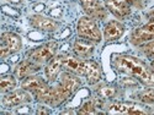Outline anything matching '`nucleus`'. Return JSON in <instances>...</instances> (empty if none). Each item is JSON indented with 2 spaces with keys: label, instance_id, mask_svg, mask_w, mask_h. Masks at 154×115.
Masks as SVG:
<instances>
[{
  "label": "nucleus",
  "instance_id": "obj_23",
  "mask_svg": "<svg viewBox=\"0 0 154 115\" xmlns=\"http://www.w3.org/2000/svg\"><path fill=\"white\" fill-rule=\"evenodd\" d=\"M126 1L132 5V6H136V7H142V4H140V0H126Z\"/></svg>",
  "mask_w": 154,
  "mask_h": 115
},
{
  "label": "nucleus",
  "instance_id": "obj_14",
  "mask_svg": "<svg viewBox=\"0 0 154 115\" xmlns=\"http://www.w3.org/2000/svg\"><path fill=\"white\" fill-rule=\"evenodd\" d=\"M41 69V64H37L32 61L31 59L29 60H22L21 62L17 64V66L15 68V76L17 79H26L27 76L33 75L36 71Z\"/></svg>",
  "mask_w": 154,
  "mask_h": 115
},
{
  "label": "nucleus",
  "instance_id": "obj_8",
  "mask_svg": "<svg viewBox=\"0 0 154 115\" xmlns=\"http://www.w3.org/2000/svg\"><path fill=\"white\" fill-rule=\"evenodd\" d=\"M84 11L89 17L93 20H105L107 16V11L101 5L99 0H79Z\"/></svg>",
  "mask_w": 154,
  "mask_h": 115
},
{
  "label": "nucleus",
  "instance_id": "obj_13",
  "mask_svg": "<svg viewBox=\"0 0 154 115\" xmlns=\"http://www.w3.org/2000/svg\"><path fill=\"white\" fill-rule=\"evenodd\" d=\"M63 55L64 54L56 55L52 60L48 61L47 66L45 69V73L48 82H54L58 77V75L60 73V71L63 70Z\"/></svg>",
  "mask_w": 154,
  "mask_h": 115
},
{
  "label": "nucleus",
  "instance_id": "obj_19",
  "mask_svg": "<svg viewBox=\"0 0 154 115\" xmlns=\"http://www.w3.org/2000/svg\"><path fill=\"white\" fill-rule=\"evenodd\" d=\"M96 93H97L99 97L104 98V99H111V98H113L117 94V89H116V87H113V86L104 85V86H101L100 88H97Z\"/></svg>",
  "mask_w": 154,
  "mask_h": 115
},
{
  "label": "nucleus",
  "instance_id": "obj_24",
  "mask_svg": "<svg viewBox=\"0 0 154 115\" xmlns=\"http://www.w3.org/2000/svg\"><path fill=\"white\" fill-rule=\"evenodd\" d=\"M51 111L49 110H45L43 109V107H42V109H38L37 111H36V114H49Z\"/></svg>",
  "mask_w": 154,
  "mask_h": 115
},
{
  "label": "nucleus",
  "instance_id": "obj_10",
  "mask_svg": "<svg viewBox=\"0 0 154 115\" xmlns=\"http://www.w3.org/2000/svg\"><path fill=\"white\" fill-rule=\"evenodd\" d=\"M63 69L78 76H85V60H82L78 56L64 54L63 55Z\"/></svg>",
  "mask_w": 154,
  "mask_h": 115
},
{
  "label": "nucleus",
  "instance_id": "obj_4",
  "mask_svg": "<svg viewBox=\"0 0 154 115\" xmlns=\"http://www.w3.org/2000/svg\"><path fill=\"white\" fill-rule=\"evenodd\" d=\"M22 48L21 37L14 32H3L0 37V56L5 59L6 56L17 53Z\"/></svg>",
  "mask_w": 154,
  "mask_h": 115
},
{
  "label": "nucleus",
  "instance_id": "obj_11",
  "mask_svg": "<svg viewBox=\"0 0 154 115\" xmlns=\"http://www.w3.org/2000/svg\"><path fill=\"white\" fill-rule=\"evenodd\" d=\"M30 24L36 28V30H40V31H46V32H53L58 28L59 23L53 20V19H49V17H45L42 15H33L30 19Z\"/></svg>",
  "mask_w": 154,
  "mask_h": 115
},
{
  "label": "nucleus",
  "instance_id": "obj_6",
  "mask_svg": "<svg viewBox=\"0 0 154 115\" xmlns=\"http://www.w3.org/2000/svg\"><path fill=\"white\" fill-rule=\"evenodd\" d=\"M130 41L133 45H142L147 42L154 41V19H152L144 26L136 28L130 37Z\"/></svg>",
  "mask_w": 154,
  "mask_h": 115
},
{
  "label": "nucleus",
  "instance_id": "obj_2",
  "mask_svg": "<svg viewBox=\"0 0 154 115\" xmlns=\"http://www.w3.org/2000/svg\"><path fill=\"white\" fill-rule=\"evenodd\" d=\"M82 81L78 75L69 71H63L59 73V83L54 88V107L64 103L69 99L74 92L80 87Z\"/></svg>",
  "mask_w": 154,
  "mask_h": 115
},
{
  "label": "nucleus",
  "instance_id": "obj_20",
  "mask_svg": "<svg viewBox=\"0 0 154 115\" xmlns=\"http://www.w3.org/2000/svg\"><path fill=\"white\" fill-rule=\"evenodd\" d=\"M140 52L149 59L150 68L154 70V41L147 42V43L140 45Z\"/></svg>",
  "mask_w": 154,
  "mask_h": 115
},
{
  "label": "nucleus",
  "instance_id": "obj_15",
  "mask_svg": "<svg viewBox=\"0 0 154 115\" xmlns=\"http://www.w3.org/2000/svg\"><path fill=\"white\" fill-rule=\"evenodd\" d=\"M73 52L80 59H89L94 52V43L85 41L83 38H78L73 44Z\"/></svg>",
  "mask_w": 154,
  "mask_h": 115
},
{
  "label": "nucleus",
  "instance_id": "obj_9",
  "mask_svg": "<svg viewBox=\"0 0 154 115\" xmlns=\"http://www.w3.org/2000/svg\"><path fill=\"white\" fill-rule=\"evenodd\" d=\"M105 6L117 19H126L131 14V5L126 0H106Z\"/></svg>",
  "mask_w": 154,
  "mask_h": 115
},
{
  "label": "nucleus",
  "instance_id": "obj_12",
  "mask_svg": "<svg viewBox=\"0 0 154 115\" xmlns=\"http://www.w3.org/2000/svg\"><path fill=\"white\" fill-rule=\"evenodd\" d=\"M109 114H130V115H140L147 114L136 103H115L109 108Z\"/></svg>",
  "mask_w": 154,
  "mask_h": 115
},
{
  "label": "nucleus",
  "instance_id": "obj_21",
  "mask_svg": "<svg viewBox=\"0 0 154 115\" xmlns=\"http://www.w3.org/2000/svg\"><path fill=\"white\" fill-rule=\"evenodd\" d=\"M140 102L146 104H154V88H147L138 94Z\"/></svg>",
  "mask_w": 154,
  "mask_h": 115
},
{
  "label": "nucleus",
  "instance_id": "obj_22",
  "mask_svg": "<svg viewBox=\"0 0 154 115\" xmlns=\"http://www.w3.org/2000/svg\"><path fill=\"white\" fill-rule=\"evenodd\" d=\"M78 114H95V107L93 102H85V103L82 105V108L79 109Z\"/></svg>",
  "mask_w": 154,
  "mask_h": 115
},
{
  "label": "nucleus",
  "instance_id": "obj_18",
  "mask_svg": "<svg viewBox=\"0 0 154 115\" xmlns=\"http://www.w3.org/2000/svg\"><path fill=\"white\" fill-rule=\"evenodd\" d=\"M15 87H16V80L14 76H11V75L2 76V79H0V92L3 94L12 91Z\"/></svg>",
  "mask_w": 154,
  "mask_h": 115
},
{
  "label": "nucleus",
  "instance_id": "obj_17",
  "mask_svg": "<svg viewBox=\"0 0 154 115\" xmlns=\"http://www.w3.org/2000/svg\"><path fill=\"white\" fill-rule=\"evenodd\" d=\"M85 77L89 85H95L101 80V69L94 60H85Z\"/></svg>",
  "mask_w": 154,
  "mask_h": 115
},
{
  "label": "nucleus",
  "instance_id": "obj_16",
  "mask_svg": "<svg viewBox=\"0 0 154 115\" xmlns=\"http://www.w3.org/2000/svg\"><path fill=\"white\" fill-rule=\"evenodd\" d=\"M125 32V27H123V24L119 21H110L105 28H104V38L110 42V41H116L119 39V38L122 37Z\"/></svg>",
  "mask_w": 154,
  "mask_h": 115
},
{
  "label": "nucleus",
  "instance_id": "obj_3",
  "mask_svg": "<svg viewBox=\"0 0 154 115\" xmlns=\"http://www.w3.org/2000/svg\"><path fill=\"white\" fill-rule=\"evenodd\" d=\"M76 32H78L79 38H83L85 41L91 43H99L101 41V32L93 20L89 16H83L79 19L78 24H76Z\"/></svg>",
  "mask_w": 154,
  "mask_h": 115
},
{
  "label": "nucleus",
  "instance_id": "obj_5",
  "mask_svg": "<svg viewBox=\"0 0 154 115\" xmlns=\"http://www.w3.org/2000/svg\"><path fill=\"white\" fill-rule=\"evenodd\" d=\"M57 49H58V43L54 41H51L41 47H37L33 50H31L29 53V59H31L37 64L48 62L56 56Z\"/></svg>",
  "mask_w": 154,
  "mask_h": 115
},
{
  "label": "nucleus",
  "instance_id": "obj_1",
  "mask_svg": "<svg viewBox=\"0 0 154 115\" xmlns=\"http://www.w3.org/2000/svg\"><path fill=\"white\" fill-rule=\"evenodd\" d=\"M113 68L119 72L130 75L139 80L143 85L154 87V71L150 70L146 64L138 58L131 55H117L112 61Z\"/></svg>",
  "mask_w": 154,
  "mask_h": 115
},
{
  "label": "nucleus",
  "instance_id": "obj_7",
  "mask_svg": "<svg viewBox=\"0 0 154 115\" xmlns=\"http://www.w3.org/2000/svg\"><path fill=\"white\" fill-rule=\"evenodd\" d=\"M32 100V93H30L26 89H16V91H10L3 97L4 107H17L25 103H30Z\"/></svg>",
  "mask_w": 154,
  "mask_h": 115
}]
</instances>
